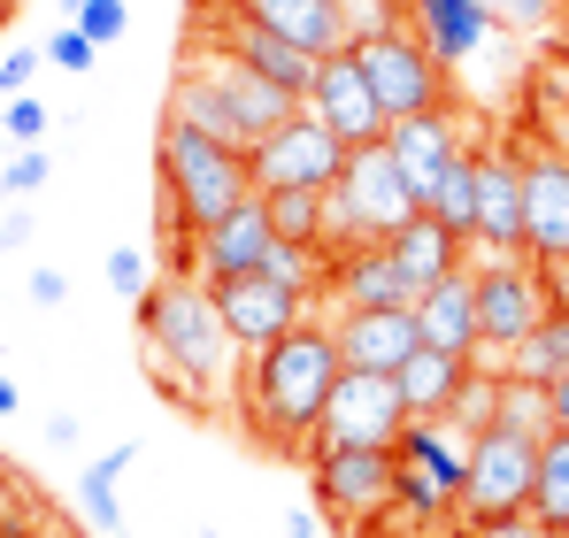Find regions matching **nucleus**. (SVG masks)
<instances>
[{
	"instance_id": "c03bdc74",
	"label": "nucleus",
	"mask_w": 569,
	"mask_h": 538,
	"mask_svg": "<svg viewBox=\"0 0 569 538\" xmlns=\"http://www.w3.org/2000/svg\"><path fill=\"white\" fill-rule=\"evenodd\" d=\"M278 538H316V516H300V508H292V516H284V531Z\"/></svg>"
},
{
	"instance_id": "39448f33",
	"label": "nucleus",
	"mask_w": 569,
	"mask_h": 538,
	"mask_svg": "<svg viewBox=\"0 0 569 538\" xmlns=\"http://www.w3.org/2000/svg\"><path fill=\"white\" fill-rule=\"evenodd\" d=\"M408 216H423V200L408 192V178L392 170V155L385 147H347V170L339 185L323 192V223H331V239H323V255H347V247H385Z\"/></svg>"
},
{
	"instance_id": "f03ea898",
	"label": "nucleus",
	"mask_w": 569,
	"mask_h": 538,
	"mask_svg": "<svg viewBox=\"0 0 569 538\" xmlns=\"http://www.w3.org/2000/svg\"><path fill=\"white\" fill-rule=\"evenodd\" d=\"M139 339H147V369H154V385H162V400H192V408H216L223 392H239L231 385V331H223V308H216V292L186 277V269H170V277H154V292L139 300Z\"/></svg>"
},
{
	"instance_id": "c9c22d12",
	"label": "nucleus",
	"mask_w": 569,
	"mask_h": 538,
	"mask_svg": "<svg viewBox=\"0 0 569 538\" xmlns=\"http://www.w3.org/2000/svg\"><path fill=\"white\" fill-rule=\"evenodd\" d=\"M47 170H54V162H47V147H23V155L0 170V192H8V200H31V192L47 185Z\"/></svg>"
},
{
	"instance_id": "ea45409f",
	"label": "nucleus",
	"mask_w": 569,
	"mask_h": 538,
	"mask_svg": "<svg viewBox=\"0 0 569 538\" xmlns=\"http://www.w3.org/2000/svg\"><path fill=\"white\" fill-rule=\"evenodd\" d=\"M477 538H555V531L531 524V516H500V524H477Z\"/></svg>"
},
{
	"instance_id": "2f4dec72",
	"label": "nucleus",
	"mask_w": 569,
	"mask_h": 538,
	"mask_svg": "<svg viewBox=\"0 0 569 538\" xmlns=\"http://www.w3.org/2000/svg\"><path fill=\"white\" fill-rule=\"evenodd\" d=\"M100 277H108V292H123V300H147V292H154V269H147L139 247H108Z\"/></svg>"
},
{
	"instance_id": "9d476101",
	"label": "nucleus",
	"mask_w": 569,
	"mask_h": 538,
	"mask_svg": "<svg viewBox=\"0 0 569 538\" xmlns=\"http://www.w3.org/2000/svg\"><path fill=\"white\" fill-rule=\"evenodd\" d=\"M247 162H254V192H331L339 170H347V147L300 108L262 147H247Z\"/></svg>"
},
{
	"instance_id": "20e7f679",
	"label": "nucleus",
	"mask_w": 569,
	"mask_h": 538,
	"mask_svg": "<svg viewBox=\"0 0 569 538\" xmlns=\"http://www.w3.org/2000/svg\"><path fill=\"white\" fill-rule=\"evenodd\" d=\"M162 116H178V123L208 131V139H231V147H262L284 116H300V100H292L284 86H270L262 70L231 62L223 47L186 39L178 78H170V108H162Z\"/></svg>"
},
{
	"instance_id": "6e6552de",
	"label": "nucleus",
	"mask_w": 569,
	"mask_h": 538,
	"mask_svg": "<svg viewBox=\"0 0 569 538\" xmlns=\"http://www.w3.org/2000/svg\"><path fill=\"white\" fill-rule=\"evenodd\" d=\"M308 485H316V508L339 516V524H370L392 508V485H400V454L392 447H308Z\"/></svg>"
},
{
	"instance_id": "0eeeda50",
	"label": "nucleus",
	"mask_w": 569,
	"mask_h": 538,
	"mask_svg": "<svg viewBox=\"0 0 569 538\" xmlns=\"http://www.w3.org/2000/svg\"><path fill=\"white\" fill-rule=\"evenodd\" d=\"M477 331H485V355H516L547 316H555V277L531 262V255H477Z\"/></svg>"
},
{
	"instance_id": "cd10ccee",
	"label": "nucleus",
	"mask_w": 569,
	"mask_h": 538,
	"mask_svg": "<svg viewBox=\"0 0 569 538\" xmlns=\"http://www.w3.org/2000/svg\"><path fill=\"white\" fill-rule=\"evenodd\" d=\"M531 524L562 538L569 531V431H547L539 439V485H531Z\"/></svg>"
},
{
	"instance_id": "4be33fe9",
	"label": "nucleus",
	"mask_w": 569,
	"mask_h": 538,
	"mask_svg": "<svg viewBox=\"0 0 569 538\" xmlns=\"http://www.w3.org/2000/svg\"><path fill=\"white\" fill-rule=\"evenodd\" d=\"M416 331H423V347H439V355L485 361V331H477V277H470V269H455L447 285H431V292L416 300Z\"/></svg>"
},
{
	"instance_id": "7c9ffc66",
	"label": "nucleus",
	"mask_w": 569,
	"mask_h": 538,
	"mask_svg": "<svg viewBox=\"0 0 569 538\" xmlns=\"http://www.w3.org/2000/svg\"><path fill=\"white\" fill-rule=\"evenodd\" d=\"M500 16V31H523V39H555L562 31V0H485Z\"/></svg>"
},
{
	"instance_id": "4468645a",
	"label": "nucleus",
	"mask_w": 569,
	"mask_h": 538,
	"mask_svg": "<svg viewBox=\"0 0 569 538\" xmlns=\"http://www.w3.org/2000/svg\"><path fill=\"white\" fill-rule=\"evenodd\" d=\"M308 116H316L339 147H385V131H392V116H385V100L370 92V78H362L355 54H331V62L316 70V86H308Z\"/></svg>"
},
{
	"instance_id": "a18cd8bd",
	"label": "nucleus",
	"mask_w": 569,
	"mask_h": 538,
	"mask_svg": "<svg viewBox=\"0 0 569 538\" xmlns=\"http://www.w3.org/2000/svg\"><path fill=\"white\" fill-rule=\"evenodd\" d=\"M16 400H23V392H16V377L0 369V416H16Z\"/></svg>"
},
{
	"instance_id": "f3484780",
	"label": "nucleus",
	"mask_w": 569,
	"mask_h": 538,
	"mask_svg": "<svg viewBox=\"0 0 569 538\" xmlns=\"http://www.w3.org/2000/svg\"><path fill=\"white\" fill-rule=\"evenodd\" d=\"M385 155H392V170L408 178V192L423 200L431 185L447 178L462 155H470V131H462V108L447 100V108H431V116H400L392 131H385Z\"/></svg>"
},
{
	"instance_id": "7ed1b4c3",
	"label": "nucleus",
	"mask_w": 569,
	"mask_h": 538,
	"mask_svg": "<svg viewBox=\"0 0 569 538\" xmlns=\"http://www.w3.org/2000/svg\"><path fill=\"white\" fill-rule=\"evenodd\" d=\"M154 178H162V247L178 255L192 239L208 231V223H223L231 208H247L254 200V162H247V147H231V139H208V131H192L178 116H162V131H154Z\"/></svg>"
},
{
	"instance_id": "8fccbe9b",
	"label": "nucleus",
	"mask_w": 569,
	"mask_h": 538,
	"mask_svg": "<svg viewBox=\"0 0 569 538\" xmlns=\"http://www.w3.org/2000/svg\"><path fill=\"white\" fill-rule=\"evenodd\" d=\"M8 8H16V0H0V16H8Z\"/></svg>"
},
{
	"instance_id": "423d86ee",
	"label": "nucleus",
	"mask_w": 569,
	"mask_h": 538,
	"mask_svg": "<svg viewBox=\"0 0 569 538\" xmlns=\"http://www.w3.org/2000/svg\"><path fill=\"white\" fill-rule=\"evenodd\" d=\"M347 54L362 62V78H370V92L385 100V116H392V123H400V116H431V108H447V100H455L447 70L431 62V47H423L408 23H362Z\"/></svg>"
},
{
	"instance_id": "2eb2a0df",
	"label": "nucleus",
	"mask_w": 569,
	"mask_h": 538,
	"mask_svg": "<svg viewBox=\"0 0 569 538\" xmlns=\"http://www.w3.org/2000/svg\"><path fill=\"white\" fill-rule=\"evenodd\" d=\"M270 247H278V231H270V208H262V192H254L247 208H231L223 223H208V231L192 239V255H186V277H200V285H231V277H262V262H270Z\"/></svg>"
},
{
	"instance_id": "f704fd0d",
	"label": "nucleus",
	"mask_w": 569,
	"mask_h": 538,
	"mask_svg": "<svg viewBox=\"0 0 569 538\" xmlns=\"http://www.w3.org/2000/svg\"><path fill=\"white\" fill-rule=\"evenodd\" d=\"M39 54H47L54 70H70V78H78V70H93V54H100V47L86 39V31H78V23H54V39H47Z\"/></svg>"
},
{
	"instance_id": "3c124183",
	"label": "nucleus",
	"mask_w": 569,
	"mask_h": 538,
	"mask_svg": "<svg viewBox=\"0 0 569 538\" xmlns=\"http://www.w3.org/2000/svg\"><path fill=\"white\" fill-rule=\"evenodd\" d=\"M562 538H569V531H562Z\"/></svg>"
},
{
	"instance_id": "aec40b11",
	"label": "nucleus",
	"mask_w": 569,
	"mask_h": 538,
	"mask_svg": "<svg viewBox=\"0 0 569 538\" xmlns=\"http://www.w3.org/2000/svg\"><path fill=\"white\" fill-rule=\"evenodd\" d=\"M239 16H254L262 31L292 39L316 62H331V54L355 47V0H239Z\"/></svg>"
},
{
	"instance_id": "6ab92c4d",
	"label": "nucleus",
	"mask_w": 569,
	"mask_h": 538,
	"mask_svg": "<svg viewBox=\"0 0 569 538\" xmlns=\"http://www.w3.org/2000/svg\"><path fill=\"white\" fill-rule=\"evenodd\" d=\"M323 323H331V347H339L347 369H378V377H392L400 361L423 347L416 308H331Z\"/></svg>"
},
{
	"instance_id": "f257e3e1",
	"label": "nucleus",
	"mask_w": 569,
	"mask_h": 538,
	"mask_svg": "<svg viewBox=\"0 0 569 538\" xmlns=\"http://www.w3.org/2000/svg\"><path fill=\"white\" fill-rule=\"evenodd\" d=\"M339 377H347V361L331 347V323L308 316L300 331H284L278 347L247 355V369H239V424L270 454H308L316 431H323V408H331Z\"/></svg>"
},
{
	"instance_id": "4c0bfd02",
	"label": "nucleus",
	"mask_w": 569,
	"mask_h": 538,
	"mask_svg": "<svg viewBox=\"0 0 569 538\" xmlns=\"http://www.w3.org/2000/svg\"><path fill=\"white\" fill-rule=\"evenodd\" d=\"M23 292H31V308H62V300H70V277H62V269H31Z\"/></svg>"
},
{
	"instance_id": "bb28decb",
	"label": "nucleus",
	"mask_w": 569,
	"mask_h": 538,
	"mask_svg": "<svg viewBox=\"0 0 569 538\" xmlns=\"http://www.w3.org/2000/svg\"><path fill=\"white\" fill-rule=\"evenodd\" d=\"M500 369H508V377H531V385H555V377H562L569 369V308L562 300H555V316H547L516 355H500Z\"/></svg>"
},
{
	"instance_id": "a211bd4d",
	"label": "nucleus",
	"mask_w": 569,
	"mask_h": 538,
	"mask_svg": "<svg viewBox=\"0 0 569 538\" xmlns=\"http://www.w3.org/2000/svg\"><path fill=\"white\" fill-rule=\"evenodd\" d=\"M470 255H523V155L477 147V239Z\"/></svg>"
},
{
	"instance_id": "f8f14e48",
	"label": "nucleus",
	"mask_w": 569,
	"mask_h": 538,
	"mask_svg": "<svg viewBox=\"0 0 569 538\" xmlns=\"http://www.w3.org/2000/svg\"><path fill=\"white\" fill-rule=\"evenodd\" d=\"M208 292H216L223 331H231V347H239V355L278 347L284 331H300V323H308V308H316V292L278 285V277H231V285H208Z\"/></svg>"
},
{
	"instance_id": "e433bc0d",
	"label": "nucleus",
	"mask_w": 569,
	"mask_h": 538,
	"mask_svg": "<svg viewBox=\"0 0 569 538\" xmlns=\"http://www.w3.org/2000/svg\"><path fill=\"white\" fill-rule=\"evenodd\" d=\"M39 62H47L39 47H8V54H0V92H8V100H16V92H31Z\"/></svg>"
},
{
	"instance_id": "9b49d317",
	"label": "nucleus",
	"mask_w": 569,
	"mask_h": 538,
	"mask_svg": "<svg viewBox=\"0 0 569 538\" xmlns=\"http://www.w3.org/2000/svg\"><path fill=\"white\" fill-rule=\"evenodd\" d=\"M408 424H416V416H408V400H400L392 377H378V369H347L339 392H331V408H323L316 447H392Z\"/></svg>"
},
{
	"instance_id": "393cba45",
	"label": "nucleus",
	"mask_w": 569,
	"mask_h": 538,
	"mask_svg": "<svg viewBox=\"0 0 569 538\" xmlns=\"http://www.w3.org/2000/svg\"><path fill=\"white\" fill-rule=\"evenodd\" d=\"M392 454H400L408 469H423V477H431V485L462 508V485H470V439H462L447 416H439V424H423V416H416V424L392 439Z\"/></svg>"
},
{
	"instance_id": "09e8293b",
	"label": "nucleus",
	"mask_w": 569,
	"mask_h": 538,
	"mask_svg": "<svg viewBox=\"0 0 569 538\" xmlns=\"http://www.w3.org/2000/svg\"><path fill=\"white\" fill-rule=\"evenodd\" d=\"M0 516H8V485H0Z\"/></svg>"
},
{
	"instance_id": "1a4fd4ad",
	"label": "nucleus",
	"mask_w": 569,
	"mask_h": 538,
	"mask_svg": "<svg viewBox=\"0 0 569 538\" xmlns=\"http://www.w3.org/2000/svg\"><path fill=\"white\" fill-rule=\"evenodd\" d=\"M531 485H539V439L485 424V431L470 439V485H462V508H470V524L531 516Z\"/></svg>"
},
{
	"instance_id": "79ce46f5",
	"label": "nucleus",
	"mask_w": 569,
	"mask_h": 538,
	"mask_svg": "<svg viewBox=\"0 0 569 538\" xmlns=\"http://www.w3.org/2000/svg\"><path fill=\"white\" fill-rule=\"evenodd\" d=\"M78 431H86V424H78L70 408H54V416H47V447H78Z\"/></svg>"
},
{
	"instance_id": "473e14b6",
	"label": "nucleus",
	"mask_w": 569,
	"mask_h": 538,
	"mask_svg": "<svg viewBox=\"0 0 569 538\" xmlns=\"http://www.w3.org/2000/svg\"><path fill=\"white\" fill-rule=\"evenodd\" d=\"M70 23H78L93 47H116V39H123V23H131V8H123V0H86Z\"/></svg>"
},
{
	"instance_id": "a19ab883",
	"label": "nucleus",
	"mask_w": 569,
	"mask_h": 538,
	"mask_svg": "<svg viewBox=\"0 0 569 538\" xmlns=\"http://www.w3.org/2000/svg\"><path fill=\"white\" fill-rule=\"evenodd\" d=\"M547 431H569V369L547 385Z\"/></svg>"
},
{
	"instance_id": "c85d7f7f",
	"label": "nucleus",
	"mask_w": 569,
	"mask_h": 538,
	"mask_svg": "<svg viewBox=\"0 0 569 538\" xmlns=\"http://www.w3.org/2000/svg\"><path fill=\"white\" fill-rule=\"evenodd\" d=\"M423 216H431V223H447L455 239H477V147L439 185H431V192H423Z\"/></svg>"
},
{
	"instance_id": "a878e982",
	"label": "nucleus",
	"mask_w": 569,
	"mask_h": 538,
	"mask_svg": "<svg viewBox=\"0 0 569 538\" xmlns=\"http://www.w3.org/2000/svg\"><path fill=\"white\" fill-rule=\"evenodd\" d=\"M131 461H139V447H108V454H93V469L78 477V508H86V524H93L100 538L131 531V524H123V500H116V485H123Z\"/></svg>"
},
{
	"instance_id": "ddd939ff",
	"label": "nucleus",
	"mask_w": 569,
	"mask_h": 538,
	"mask_svg": "<svg viewBox=\"0 0 569 538\" xmlns=\"http://www.w3.org/2000/svg\"><path fill=\"white\" fill-rule=\"evenodd\" d=\"M523 255L539 269H569V147L523 155Z\"/></svg>"
},
{
	"instance_id": "49530a36",
	"label": "nucleus",
	"mask_w": 569,
	"mask_h": 538,
	"mask_svg": "<svg viewBox=\"0 0 569 538\" xmlns=\"http://www.w3.org/2000/svg\"><path fill=\"white\" fill-rule=\"evenodd\" d=\"M54 8H62V23H70V16H78V8H86V0H54Z\"/></svg>"
},
{
	"instance_id": "b1692460",
	"label": "nucleus",
	"mask_w": 569,
	"mask_h": 538,
	"mask_svg": "<svg viewBox=\"0 0 569 538\" xmlns=\"http://www.w3.org/2000/svg\"><path fill=\"white\" fill-rule=\"evenodd\" d=\"M477 377V361L462 355H439V347H416V355L392 369V385H400V400H408V416H423V424H439V416H455V400H462V385Z\"/></svg>"
},
{
	"instance_id": "412c9836",
	"label": "nucleus",
	"mask_w": 569,
	"mask_h": 538,
	"mask_svg": "<svg viewBox=\"0 0 569 538\" xmlns=\"http://www.w3.org/2000/svg\"><path fill=\"white\" fill-rule=\"evenodd\" d=\"M323 292H331V308H416V292H408L400 262H392V247L323 255Z\"/></svg>"
},
{
	"instance_id": "5701e85b",
	"label": "nucleus",
	"mask_w": 569,
	"mask_h": 538,
	"mask_svg": "<svg viewBox=\"0 0 569 538\" xmlns=\"http://www.w3.org/2000/svg\"><path fill=\"white\" fill-rule=\"evenodd\" d=\"M385 247H392V262H400V277H408V292H416V300H423L431 285H447L455 269H470V239H455V231H447V223H431V216H408Z\"/></svg>"
},
{
	"instance_id": "72a5a7b5",
	"label": "nucleus",
	"mask_w": 569,
	"mask_h": 538,
	"mask_svg": "<svg viewBox=\"0 0 569 538\" xmlns=\"http://www.w3.org/2000/svg\"><path fill=\"white\" fill-rule=\"evenodd\" d=\"M0 131H8L16 147H39V139L54 131V116H47V108H39L31 92H16V100H8V116H0Z\"/></svg>"
},
{
	"instance_id": "37998d69",
	"label": "nucleus",
	"mask_w": 569,
	"mask_h": 538,
	"mask_svg": "<svg viewBox=\"0 0 569 538\" xmlns=\"http://www.w3.org/2000/svg\"><path fill=\"white\" fill-rule=\"evenodd\" d=\"M547 62H555V86L569 92V39H555V47H547Z\"/></svg>"
},
{
	"instance_id": "c756f323",
	"label": "nucleus",
	"mask_w": 569,
	"mask_h": 538,
	"mask_svg": "<svg viewBox=\"0 0 569 538\" xmlns=\"http://www.w3.org/2000/svg\"><path fill=\"white\" fill-rule=\"evenodd\" d=\"M262 208H270V231H278L284 247L323 255V239H331V223H323V192H262Z\"/></svg>"
},
{
	"instance_id": "dca6fc26",
	"label": "nucleus",
	"mask_w": 569,
	"mask_h": 538,
	"mask_svg": "<svg viewBox=\"0 0 569 538\" xmlns=\"http://www.w3.org/2000/svg\"><path fill=\"white\" fill-rule=\"evenodd\" d=\"M400 8V23L431 47V62L455 78V70H470L477 54L500 39V16L485 8V0H392Z\"/></svg>"
},
{
	"instance_id": "58836bf2",
	"label": "nucleus",
	"mask_w": 569,
	"mask_h": 538,
	"mask_svg": "<svg viewBox=\"0 0 569 538\" xmlns=\"http://www.w3.org/2000/svg\"><path fill=\"white\" fill-rule=\"evenodd\" d=\"M31 231H39V223H31V208H8V216H0V255L31 247Z\"/></svg>"
},
{
	"instance_id": "de8ad7c7",
	"label": "nucleus",
	"mask_w": 569,
	"mask_h": 538,
	"mask_svg": "<svg viewBox=\"0 0 569 538\" xmlns=\"http://www.w3.org/2000/svg\"><path fill=\"white\" fill-rule=\"evenodd\" d=\"M562 39H569V0H562Z\"/></svg>"
}]
</instances>
